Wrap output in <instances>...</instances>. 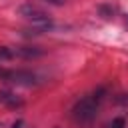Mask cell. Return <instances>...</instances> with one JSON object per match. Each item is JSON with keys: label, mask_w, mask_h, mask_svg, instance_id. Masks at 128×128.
<instances>
[{"label": "cell", "mask_w": 128, "mask_h": 128, "mask_svg": "<svg viewBox=\"0 0 128 128\" xmlns=\"http://www.w3.org/2000/svg\"><path fill=\"white\" fill-rule=\"evenodd\" d=\"M106 94H108V88L100 86V88H96L94 92H90V94H86L84 98H80V100L74 104V108H72V116H74V120L80 122V124H88V122H92V120L96 118L98 108H100L102 100L106 98Z\"/></svg>", "instance_id": "1"}, {"label": "cell", "mask_w": 128, "mask_h": 128, "mask_svg": "<svg viewBox=\"0 0 128 128\" xmlns=\"http://www.w3.org/2000/svg\"><path fill=\"white\" fill-rule=\"evenodd\" d=\"M16 12H18V16H22L24 20H28V22H32V24H50V22H52V16H50L44 8H40V6L32 4V2L20 4V6L16 8Z\"/></svg>", "instance_id": "2"}, {"label": "cell", "mask_w": 128, "mask_h": 128, "mask_svg": "<svg viewBox=\"0 0 128 128\" xmlns=\"http://www.w3.org/2000/svg\"><path fill=\"white\" fill-rule=\"evenodd\" d=\"M6 80L12 82V84H18V86H26V88L38 86L42 82V78L36 72H30V70H8Z\"/></svg>", "instance_id": "3"}, {"label": "cell", "mask_w": 128, "mask_h": 128, "mask_svg": "<svg viewBox=\"0 0 128 128\" xmlns=\"http://www.w3.org/2000/svg\"><path fill=\"white\" fill-rule=\"evenodd\" d=\"M12 48H14V58H22V60H34L46 54V50L40 46H12Z\"/></svg>", "instance_id": "4"}, {"label": "cell", "mask_w": 128, "mask_h": 128, "mask_svg": "<svg viewBox=\"0 0 128 128\" xmlns=\"http://www.w3.org/2000/svg\"><path fill=\"white\" fill-rule=\"evenodd\" d=\"M0 102L6 104L8 108H22V106H24V100L18 98L16 94L8 92V90H0Z\"/></svg>", "instance_id": "5"}, {"label": "cell", "mask_w": 128, "mask_h": 128, "mask_svg": "<svg viewBox=\"0 0 128 128\" xmlns=\"http://www.w3.org/2000/svg\"><path fill=\"white\" fill-rule=\"evenodd\" d=\"M14 60V48L12 46H0V62Z\"/></svg>", "instance_id": "6"}, {"label": "cell", "mask_w": 128, "mask_h": 128, "mask_svg": "<svg viewBox=\"0 0 128 128\" xmlns=\"http://www.w3.org/2000/svg\"><path fill=\"white\" fill-rule=\"evenodd\" d=\"M98 12H100V16L110 18V16L114 14V8H112V6H106V4H100V6H98Z\"/></svg>", "instance_id": "7"}, {"label": "cell", "mask_w": 128, "mask_h": 128, "mask_svg": "<svg viewBox=\"0 0 128 128\" xmlns=\"http://www.w3.org/2000/svg\"><path fill=\"white\" fill-rule=\"evenodd\" d=\"M110 128H126V120H124L122 116H118V118H114V120H112Z\"/></svg>", "instance_id": "8"}, {"label": "cell", "mask_w": 128, "mask_h": 128, "mask_svg": "<svg viewBox=\"0 0 128 128\" xmlns=\"http://www.w3.org/2000/svg\"><path fill=\"white\" fill-rule=\"evenodd\" d=\"M42 2H46V4H50V6H64L68 0H42Z\"/></svg>", "instance_id": "9"}, {"label": "cell", "mask_w": 128, "mask_h": 128, "mask_svg": "<svg viewBox=\"0 0 128 128\" xmlns=\"http://www.w3.org/2000/svg\"><path fill=\"white\" fill-rule=\"evenodd\" d=\"M6 74H8V70H4V68H0V80H6Z\"/></svg>", "instance_id": "10"}, {"label": "cell", "mask_w": 128, "mask_h": 128, "mask_svg": "<svg viewBox=\"0 0 128 128\" xmlns=\"http://www.w3.org/2000/svg\"><path fill=\"white\" fill-rule=\"evenodd\" d=\"M22 124H24V122H22V120H16V122H14V124H12V128H22Z\"/></svg>", "instance_id": "11"}]
</instances>
